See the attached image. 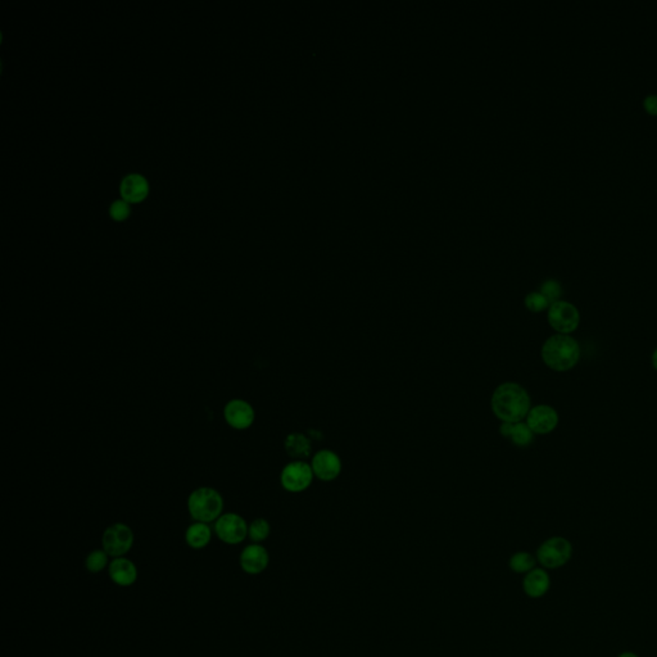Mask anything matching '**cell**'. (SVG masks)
Returning <instances> with one entry per match:
<instances>
[{
  "label": "cell",
  "mask_w": 657,
  "mask_h": 657,
  "mask_svg": "<svg viewBox=\"0 0 657 657\" xmlns=\"http://www.w3.org/2000/svg\"><path fill=\"white\" fill-rule=\"evenodd\" d=\"M492 409L504 422H523L530 411L529 394L519 384H501L493 392Z\"/></svg>",
  "instance_id": "6da1fadb"
},
{
  "label": "cell",
  "mask_w": 657,
  "mask_h": 657,
  "mask_svg": "<svg viewBox=\"0 0 657 657\" xmlns=\"http://www.w3.org/2000/svg\"><path fill=\"white\" fill-rule=\"evenodd\" d=\"M579 357L581 348L578 342L565 334L551 337L542 347L543 361L552 370H570L578 364Z\"/></svg>",
  "instance_id": "7a4b0ae2"
},
{
  "label": "cell",
  "mask_w": 657,
  "mask_h": 657,
  "mask_svg": "<svg viewBox=\"0 0 657 657\" xmlns=\"http://www.w3.org/2000/svg\"><path fill=\"white\" fill-rule=\"evenodd\" d=\"M223 498L211 487H200L189 494L188 511L194 521L210 524L223 515Z\"/></svg>",
  "instance_id": "3957f363"
},
{
  "label": "cell",
  "mask_w": 657,
  "mask_h": 657,
  "mask_svg": "<svg viewBox=\"0 0 657 657\" xmlns=\"http://www.w3.org/2000/svg\"><path fill=\"white\" fill-rule=\"evenodd\" d=\"M135 536L128 524L115 523L104 530L102 547L109 557H123L134 546Z\"/></svg>",
  "instance_id": "277c9868"
},
{
  "label": "cell",
  "mask_w": 657,
  "mask_h": 657,
  "mask_svg": "<svg viewBox=\"0 0 657 657\" xmlns=\"http://www.w3.org/2000/svg\"><path fill=\"white\" fill-rule=\"evenodd\" d=\"M248 526L245 519L236 512H226L215 521V533L221 542L235 546L244 542L248 536Z\"/></svg>",
  "instance_id": "5b68a950"
},
{
  "label": "cell",
  "mask_w": 657,
  "mask_h": 657,
  "mask_svg": "<svg viewBox=\"0 0 657 657\" xmlns=\"http://www.w3.org/2000/svg\"><path fill=\"white\" fill-rule=\"evenodd\" d=\"M313 480L311 465L302 459L289 462L280 474V483L285 491L290 493H300L306 491Z\"/></svg>",
  "instance_id": "8992f818"
},
{
  "label": "cell",
  "mask_w": 657,
  "mask_h": 657,
  "mask_svg": "<svg viewBox=\"0 0 657 657\" xmlns=\"http://www.w3.org/2000/svg\"><path fill=\"white\" fill-rule=\"evenodd\" d=\"M571 544L565 538L555 536L543 543L538 549V560L544 568L556 569L565 565L571 557Z\"/></svg>",
  "instance_id": "52a82bcc"
},
{
  "label": "cell",
  "mask_w": 657,
  "mask_h": 657,
  "mask_svg": "<svg viewBox=\"0 0 657 657\" xmlns=\"http://www.w3.org/2000/svg\"><path fill=\"white\" fill-rule=\"evenodd\" d=\"M579 320L581 316L578 308L569 302L557 300L549 306V322L556 332L565 335L574 332L579 325Z\"/></svg>",
  "instance_id": "ba28073f"
},
{
  "label": "cell",
  "mask_w": 657,
  "mask_h": 657,
  "mask_svg": "<svg viewBox=\"0 0 657 657\" xmlns=\"http://www.w3.org/2000/svg\"><path fill=\"white\" fill-rule=\"evenodd\" d=\"M223 419L228 425L235 430L250 428L255 420L253 406L242 398H234L225 404Z\"/></svg>",
  "instance_id": "9c48e42d"
},
{
  "label": "cell",
  "mask_w": 657,
  "mask_h": 657,
  "mask_svg": "<svg viewBox=\"0 0 657 657\" xmlns=\"http://www.w3.org/2000/svg\"><path fill=\"white\" fill-rule=\"evenodd\" d=\"M313 475L322 482H332L342 472V461L338 454L330 449H321L315 453L312 462Z\"/></svg>",
  "instance_id": "30bf717a"
},
{
  "label": "cell",
  "mask_w": 657,
  "mask_h": 657,
  "mask_svg": "<svg viewBox=\"0 0 657 657\" xmlns=\"http://www.w3.org/2000/svg\"><path fill=\"white\" fill-rule=\"evenodd\" d=\"M270 555L268 549L260 543H253L244 547L239 557V564L244 573L249 575H258L263 573L268 566Z\"/></svg>",
  "instance_id": "8fae6325"
},
{
  "label": "cell",
  "mask_w": 657,
  "mask_h": 657,
  "mask_svg": "<svg viewBox=\"0 0 657 657\" xmlns=\"http://www.w3.org/2000/svg\"><path fill=\"white\" fill-rule=\"evenodd\" d=\"M526 424L536 434H549L559 424V415L555 409L547 404H539L530 409L526 416Z\"/></svg>",
  "instance_id": "7c38bea8"
},
{
  "label": "cell",
  "mask_w": 657,
  "mask_h": 657,
  "mask_svg": "<svg viewBox=\"0 0 657 657\" xmlns=\"http://www.w3.org/2000/svg\"><path fill=\"white\" fill-rule=\"evenodd\" d=\"M108 574L111 581L117 586L131 587L138 581L139 571H138L135 562L123 556V557H116L109 562Z\"/></svg>",
  "instance_id": "4fadbf2b"
},
{
  "label": "cell",
  "mask_w": 657,
  "mask_h": 657,
  "mask_svg": "<svg viewBox=\"0 0 657 657\" xmlns=\"http://www.w3.org/2000/svg\"><path fill=\"white\" fill-rule=\"evenodd\" d=\"M122 197L128 202H139L146 198L149 192L148 180L141 173H128L121 181L120 186Z\"/></svg>",
  "instance_id": "5bb4252c"
},
{
  "label": "cell",
  "mask_w": 657,
  "mask_h": 657,
  "mask_svg": "<svg viewBox=\"0 0 657 657\" xmlns=\"http://www.w3.org/2000/svg\"><path fill=\"white\" fill-rule=\"evenodd\" d=\"M499 433L504 438H510L514 444L519 447L529 446L533 442L534 433L530 430L528 424L524 422H504L499 428Z\"/></svg>",
  "instance_id": "9a60e30c"
},
{
  "label": "cell",
  "mask_w": 657,
  "mask_h": 657,
  "mask_svg": "<svg viewBox=\"0 0 657 657\" xmlns=\"http://www.w3.org/2000/svg\"><path fill=\"white\" fill-rule=\"evenodd\" d=\"M212 539V529L210 525L200 521H194L185 530V542L190 549H205Z\"/></svg>",
  "instance_id": "2e32d148"
},
{
  "label": "cell",
  "mask_w": 657,
  "mask_h": 657,
  "mask_svg": "<svg viewBox=\"0 0 657 657\" xmlns=\"http://www.w3.org/2000/svg\"><path fill=\"white\" fill-rule=\"evenodd\" d=\"M549 574L542 569H534L524 579V591L531 599L542 597L549 591Z\"/></svg>",
  "instance_id": "e0dca14e"
},
{
  "label": "cell",
  "mask_w": 657,
  "mask_h": 657,
  "mask_svg": "<svg viewBox=\"0 0 657 657\" xmlns=\"http://www.w3.org/2000/svg\"><path fill=\"white\" fill-rule=\"evenodd\" d=\"M284 447L292 459H306L311 454V442L306 435L292 433L284 440Z\"/></svg>",
  "instance_id": "ac0fdd59"
},
{
  "label": "cell",
  "mask_w": 657,
  "mask_h": 657,
  "mask_svg": "<svg viewBox=\"0 0 657 657\" xmlns=\"http://www.w3.org/2000/svg\"><path fill=\"white\" fill-rule=\"evenodd\" d=\"M109 566V555L104 549H94L85 559V568L93 574L101 573Z\"/></svg>",
  "instance_id": "d6986e66"
},
{
  "label": "cell",
  "mask_w": 657,
  "mask_h": 657,
  "mask_svg": "<svg viewBox=\"0 0 657 657\" xmlns=\"http://www.w3.org/2000/svg\"><path fill=\"white\" fill-rule=\"evenodd\" d=\"M270 533H271V526L266 519L258 517L249 524L248 536L253 543H261L266 541Z\"/></svg>",
  "instance_id": "ffe728a7"
},
{
  "label": "cell",
  "mask_w": 657,
  "mask_h": 657,
  "mask_svg": "<svg viewBox=\"0 0 657 657\" xmlns=\"http://www.w3.org/2000/svg\"><path fill=\"white\" fill-rule=\"evenodd\" d=\"M534 557L526 552H517L511 557L510 568L516 573H526L534 568Z\"/></svg>",
  "instance_id": "44dd1931"
},
{
  "label": "cell",
  "mask_w": 657,
  "mask_h": 657,
  "mask_svg": "<svg viewBox=\"0 0 657 657\" xmlns=\"http://www.w3.org/2000/svg\"><path fill=\"white\" fill-rule=\"evenodd\" d=\"M525 307L531 311V312H542L544 310H547L551 303H549V300L543 295L541 292H533V293H529L526 297H525Z\"/></svg>",
  "instance_id": "7402d4cb"
},
{
  "label": "cell",
  "mask_w": 657,
  "mask_h": 657,
  "mask_svg": "<svg viewBox=\"0 0 657 657\" xmlns=\"http://www.w3.org/2000/svg\"><path fill=\"white\" fill-rule=\"evenodd\" d=\"M541 293L549 300V303H555L560 300L562 294V287L557 280H546L541 287Z\"/></svg>",
  "instance_id": "603a6c76"
},
{
  "label": "cell",
  "mask_w": 657,
  "mask_h": 657,
  "mask_svg": "<svg viewBox=\"0 0 657 657\" xmlns=\"http://www.w3.org/2000/svg\"><path fill=\"white\" fill-rule=\"evenodd\" d=\"M109 213L112 218L116 220H123L130 215V205L128 200L125 199H117L111 207H109Z\"/></svg>",
  "instance_id": "cb8c5ba5"
},
{
  "label": "cell",
  "mask_w": 657,
  "mask_h": 657,
  "mask_svg": "<svg viewBox=\"0 0 657 657\" xmlns=\"http://www.w3.org/2000/svg\"><path fill=\"white\" fill-rule=\"evenodd\" d=\"M643 108L648 115L657 116V96L651 94L646 96L643 99Z\"/></svg>",
  "instance_id": "d4e9b609"
},
{
  "label": "cell",
  "mask_w": 657,
  "mask_h": 657,
  "mask_svg": "<svg viewBox=\"0 0 657 657\" xmlns=\"http://www.w3.org/2000/svg\"><path fill=\"white\" fill-rule=\"evenodd\" d=\"M652 365H653V367H655V369L657 370V350L656 351L653 352V356H652Z\"/></svg>",
  "instance_id": "484cf974"
},
{
  "label": "cell",
  "mask_w": 657,
  "mask_h": 657,
  "mask_svg": "<svg viewBox=\"0 0 657 657\" xmlns=\"http://www.w3.org/2000/svg\"><path fill=\"white\" fill-rule=\"evenodd\" d=\"M619 657H638V656H636L634 653H631V652H626V653H623V655H620Z\"/></svg>",
  "instance_id": "4316f807"
}]
</instances>
